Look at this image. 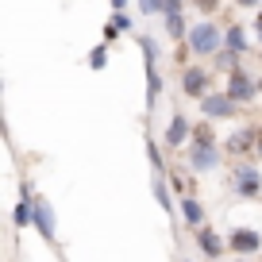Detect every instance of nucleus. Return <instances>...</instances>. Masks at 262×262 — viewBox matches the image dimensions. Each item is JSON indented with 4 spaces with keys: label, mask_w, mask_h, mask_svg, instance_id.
Here are the masks:
<instances>
[{
    "label": "nucleus",
    "mask_w": 262,
    "mask_h": 262,
    "mask_svg": "<svg viewBox=\"0 0 262 262\" xmlns=\"http://www.w3.org/2000/svg\"><path fill=\"white\" fill-rule=\"evenodd\" d=\"M108 24H116L123 35H131V31H135V19H131L127 12H112V19H108Z\"/></svg>",
    "instance_id": "20"
},
{
    "label": "nucleus",
    "mask_w": 262,
    "mask_h": 262,
    "mask_svg": "<svg viewBox=\"0 0 262 262\" xmlns=\"http://www.w3.org/2000/svg\"><path fill=\"white\" fill-rule=\"evenodd\" d=\"M31 208H35V231H39L47 243H54L58 228H54V208H50V201L35 193V196H31Z\"/></svg>",
    "instance_id": "9"
},
{
    "label": "nucleus",
    "mask_w": 262,
    "mask_h": 262,
    "mask_svg": "<svg viewBox=\"0 0 262 262\" xmlns=\"http://www.w3.org/2000/svg\"><path fill=\"white\" fill-rule=\"evenodd\" d=\"M135 4H139L143 16H158V19L170 16V12H185L189 8L185 0H135Z\"/></svg>",
    "instance_id": "14"
},
{
    "label": "nucleus",
    "mask_w": 262,
    "mask_h": 262,
    "mask_svg": "<svg viewBox=\"0 0 262 262\" xmlns=\"http://www.w3.org/2000/svg\"><path fill=\"white\" fill-rule=\"evenodd\" d=\"M254 155H258V158H262V127H258V147H254Z\"/></svg>",
    "instance_id": "27"
},
{
    "label": "nucleus",
    "mask_w": 262,
    "mask_h": 262,
    "mask_svg": "<svg viewBox=\"0 0 262 262\" xmlns=\"http://www.w3.org/2000/svg\"><path fill=\"white\" fill-rule=\"evenodd\" d=\"M193 58H196V54H193V47H189V42H178V50H173V62H178L181 70H185V66L193 62Z\"/></svg>",
    "instance_id": "21"
},
{
    "label": "nucleus",
    "mask_w": 262,
    "mask_h": 262,
    "mask_svg": "<svg viewBox=\"0 0 262 262\" xmlns=\"http://www.w3.org/2000/svg\"><path fill=\"white\" fill-rule=\"evenodd\" d=\"M208 62H212L216 74H231V70H239V66H243V54H239V50H231V47H220Z\"/></svg>",
    "instance_id": "15"
},
{
    "label": "nucleus",
    "mask_w": 262,
    "mask_h": 262,
    "mask_svg": "<svg viewBox=\"0 0 262 262\" xmlns=\"http://www.w3.org/2000/svg\"><path fill=\"white\" fill-rule=\"evenodd\" d=\"M196 247L205 251V258H220L224 251H228V239L224 235H216V228H196Z\"/></svg>",
    "instance_id": "12"
},
{
    "label": "nucleus",
    "mask_w": 262,
    "mask_h": 262,
    "mask_svg": "<svg viewBox=\"0 0 262 262\" xmlns=\"http://www.w3.org/2000/svg\"><path fill=\"white\" fill-rule=\"evenodd\" d=\"M189 19H185V12H170V16H162V35L170 42H185L189 39Z\"/></svg>",
    "instance_id": "13"
},
{
    "label": "nucleus",
    "mask_w": 262,
    "mask_h": 262,
    "mask_svg": "<svg viewBox=\"0 0 262 262\" xmlns=\"http://www.w3.org/2000/svg\"><path fill=\"white\" fill-rule=\"evenodd\" d=\"M127 4L131 0H112V12H127Z\"/></svg>",
    "instance_id": "26"
},
{
    "label": "nucleus",
    "mask_w": 262,
    "mask_h": 262,
    "mask_svg": "<svg viewBox=\"0 0 262 262\" xmlns=\"http://www.w3.org/2000/svg\"><path fill=\"white\" fill-rule=\"evenodd\" d=\"M254 147H258V127H239V131H231V139L224 143V150H228V155H235V158L251 155Z\"/></svg>",
    "instance_id": "11"
},
{
    "label": "nucleus",
    "mask_w": 262,
    "mask_h": 262,
    "mask_svg": "<svg viewBox=\"0 0 262 262\" xmlns=\"http://www.w3.org/2000/svg\"><path fill=\"white\" fill-rule=\"evenodd\" d=\"M258 97H262V77H258Z\"/></svg>",
    "instance_id": "28"
},
{
    "label": "nucleus",
    "mask_w": 262,
    "mask_h": 262,
    "mask_svg": "<svg viewBox=\"0 0 262 262\" xmlns=\"http://www.w3.org/2000/svg\"><path fill=\"white\" fill-rule=\"evenodd\" d=\"M196 8H201V16L205 19H216V12H220V0H193Z\"/></svg>",
    "instance_id": "22"
},
{
    "label": "nucleus",
    "mask_w": 262,
    "mask_h": 262,
    "mask_svg": "<svg viewBox=\"0 0 262 262\" xmlns=\"http://www.w3.org/2000/svg\"><path fill=\"white\" fill-rule=\"evenodd\" d=\"M147 155H150V166H155V173H162V178H166L170 170H166V158H162V150H158L155 139H147Z\"/></svg>",
    "instance_id": "18"
},
{
    "label": "nucleus",
    "mask_w": 262,
    "mask_h": 262,
    "mask_svg": "<svg viewBox=\"0 0 262 262\" xmlns=\"http://www.w3.org/2000/svg\"><path fill=\"white\" fill-rule=\"evenodd\" d=\"M235 262H251V258H235Z\"/></svg>",
    "instance_id": "29"
},
{
    "label": "nucleus",
    "mask_w": 262,
    "mask_h": 262,
    "mask_svg": "<svg viewBox=\"0 0 262 262\" xmlns=\"http://www.w3.org/2000/svg\"><path fill=\"white\" fill-rule=\"evenodd\" d=\"M224 47L239 50V54H251V35H247V27H243V24L224 27Z\"/></svg>",
    "instance_id": "16"
},
{
    "label": "nucleus",
    "mask_w": 262,
    "mask_h": 262,
    "mask_svg": "<svg viewBox=\"0 0 262 262\" xmlns=\"http://www.w3.org/2000/svg\"><path fill=\"white\" fill-rule=\"evenodd\" d=\"M201 116H205V120H235V116H239V104L220 89V93H208V97L201 100Z\"/></svg>",
    "instance_id": "6"
},
{
    "label": "nucleus",
    "mask_w": 262,
    "mask_h": 262,
    "mask_svg": "<svg viewBox=\"0 0 262 262\" xmlns=\"http://www.w3.org/2000/svg\"><path fill=\"white\" fill-rule=\"evenodd\" d=\"M89 66L93 70H104L108 66V42H97V47L89 50Z\"/></svg>",
    "instance_id": "19"
},
{
    "label": "nucleus",
    "mask_w": 262,
    "mask_h": 262,
    "mask_svg": "<svg viewBox=\"0 0 262 262\" xmlns=\"http://www.w3.org/2000/svg\"><path fill=\"white\" fill-rule=\"evenodd\" d=\"M181 220H185L189 228H205V205H201L193 193L181 196Z\"/></svg>",
    "instance_id": "17"
},
{
    "label": "nucleus",
    "mask_w": 262,
    "mask_h": 262,
    "mask_svg": "<svg viewBox=\"0 0 262 262\" xmlns=\"http://www.w3.org/2000/svg\"><path fill=\"white\" fill-rule=\"evenodd\" d=\"M189 47H193V54L196 58H212L216 50L224 47V27H220V19H196L193 27H189Z\"/></svg>",
    "instance_id": "3"
},
{
    "label": "nucleus",
    "mask_w": 262,
    "mask_h": 262,
    "mask_svg": "<svg viewBox=\"0 0 262 262\" xmlns=\"http://www.w3.org/2000/svg\"><path fill=\"white\" fill-rule=\"evenodd\" d=\"M212 66H196V62H189L185 70H181V97H189V100H205L208 93H212Z\"/></svg>",
    "instance_id": "4"
},
{
    "label": "nucleus",
    "mask_w": 262,
    "mask_h": 262,
    "mask_svg": "<svg viewBox=\"0 0 262 262\" xmlns=\"http://www.w3.org/2000/svg\"><path fill=\"white\" fill-rule=\"evenodd\" d=\"M185 166L193 173H212L220 166V143H216L212 120L193 123V139L185 143Z\"/></svg>",
    "instance_id": "1"
},
{
    "label": "nucleus",
    "mask_w": 262,
    "mask_h": 262,
    "mask_svg": "<svg viewBox=\"0 0 262 262\" xmlns=\"http://www.w3.org/2000/svg\"><path fill=\"white\" fill-rule=\"evenodd\" d=\"M251 35H254V39L262 42V8L254 12V19H251Z\"/></svg>",
    "instance_id": "24"
},
{
    "label": "nucleus",
    "mask_w": 262,
    "mask_h": 262,
    "mask_svg": "<svg viewBox=\"0 0 262 262\" xmlns=\"http://www.w3.org/2000/svg\"><path fill=\"white\" fill-rule=\"evenodd\" d=\"M231 181H235L239 196H258L262 193V173H258V166H251V162H235Z\"/></svg>",
    "instance_id": "7"
},
{
    "label": "nucleus",
    "mask_w": 262,
    "mask_h": 262,
    "mask_svg": "<svg viewBox=\"0 0 262 262\" xmlns=\"http://www.w3.org/2000/svg\"><path fill=\"white\" fill-rule=\"evenodd\" d=\"M193 139V120H189L185 112H173L170 116V127H166V147H185V143Z\"/></svg>",
    "instance_id": "10"
},
{
    "label": "nucleus",
    "mask_w": 262,
    "mask_h": 262,
    "mask_svg": "<svg viewBox=\"0 0 262 262\" xmlns=\"http://www.w3.org/2000/svg\"><path fill=\"white\" fill-rule=\"evenodd\" d=\"M120 35H123V31H120L116 24H104V39H100V42H108V47H112V42L120 39Z\"/></svg>",
    "instance_id": "23"
},
{
    "label": "nucleus",
    "mask_w": 262,
    "mask_h": 262,
    "mask_svg": "<svg viewBox=\"0 0 262 262\" xmlns=\"http://www.w3.org/2000/svg\"><path fill=\"white\" fill-rule=\"evenodd\" d=\"M228 251H235L239 258H251V254H258L262 251V235L254 228H235L228 235Z\"/></svg>",
    "instance_id": "8"
},
{
    "label": "nucleus",
    "mask_w": 262,
    "mask_h": 262,
    "mask_svg": "<svg viewBox=\"0 0 262 262\" xmlns=\"http://www.w3.org/2000/svg\"><path fill=\"white\" fill-rule=\"evenodd\" d=\"M135 42H139L143 66H147V112H155L158 100H162V93H166L162 70H158V47H155V39H150V35H135Z\"/></svg>",
    "instance_id": "2"
},
{
    "label": "nucleus",
    "mask_w": 262,
    "mask_h": 262,
    "mask_svg": "<svg viewBox=\"0 0 262 262\" xmlns=\"http://www.w3.org/2000/svg\"><path fill=\"white\" fill-rule=\"evenodd\" d=\"M224 93H228L239 108H243V104H254V100H258V77H251V70H247V66H239V70H231V74H228Z\"/></svg>",
    "instance_id": "5"
},
{
    "label": "nucleus",
    "mask_w": 262,
    "mask_h": 262,
    "mask_svg": "<svg viewBox=\"0 0 262 262\" xmlns=\"http://www.w3.org/2000/svg\"><path fill=\"white\" fill-rule=\"evenodd\" d=\"M231 4H235V8H243V12H258L262 0H231Z\"/></svg>",
    "instance_id": "25"
}]
</instances>
